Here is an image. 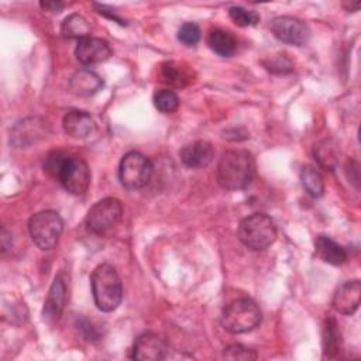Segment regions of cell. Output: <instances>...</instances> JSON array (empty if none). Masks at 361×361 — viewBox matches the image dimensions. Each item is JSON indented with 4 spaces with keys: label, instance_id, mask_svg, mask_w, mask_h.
Segmentation results:
<instances>
[{
    "label": "cell",
    "instance_id": "6da1fadb",
    "mask_svg": "<svg viewBox=\"0 0 361 361\" xmlns=\"http://www.w3.org/2000/svg\"><path fill=\"white\" fill-rule=\"evenodd\" d=\"M255 161L248 151H226L217 164V182L226 190L245 189L254 179Z\"/></svg>",
    "mask_w": 361,
    "mask_h": 361
},
{
    "label": "cell",
    "instance_id": "7a4b0ae2",
    "mask_svg": "<svg viewBox=\"0 0 361 361\" xmlns=\"http://www.w3.org/2000/svg\"><path fill=\"white\" fill-rule=\"evenodd\" d=\"M94 303L102 312H113L123 299V285L117 271L110 264L97 265L90 275Z\"/></svg>",
    "mask_w": 361,
    "mask_h": 361
},
{
    "label": "cell",
    "instance_id": "3957f363",
    "mask_svg": "<svg viewBox=\"0 0 361 361\" xmlns=\"http://www.w3.org/2000/svg\"><path fill=\"white\" fill-rule=\"evenodd\" d=\"M259 306L250 298H240L230 302L221 313L223 327L233 334H243L254 330L261 323Z\"/></svg>",
    "mask_w": 361,
    "mask_h": 361
},
{
    "label": "cell",
    "instance_id": "277c9868",
    "mask_svg": "<svg viewBox=\"0 0 361 361\" xmlns=\"http://www.w3.org/2000/svg\"><path fill=\"white\" fill-rule=\"evenodd\" d=\"M237 234L247 248L261 251L274 244L276 238V227L269 216L254 213L240 221Z\"/></svg>",
    "mask_w": 361,
    "mask_h": 361
},
{
    "label": "cell",
    "instance_id": "5b68a950",
    "mask_svg": "<svg viewBox=\"0 0 361 361\" xmlns=\"http://www.w3.org/2000/svg\"><path fill=\"white\" fill-rule=\"evenodd\" d=\"M63 221L61 216L54 210H42L31 216L28 221V231L41 250H52L62 234Z\"/></svg>",
    "mask_w": 361,
    "mask_h": 361
},
{
    "label": "cell",
    "instance_id": "8992f818",
    "mask_svg": "<svg viewBox=\"0 0 361 361\" xmlns=\"http://www.w3.org/2000/svg\"><path fill=\"white\" fill-rule=\"evenodd\" d=\"M152 171V164L144 154L130 151L120 161L118 179L127 189H140L149 182Z\"/></svg>",
    "mask_w": 361,
    "mask_h": 361
},
{
    "label": "cell",
    "instance_id": "52a82bcc",
    "mask_svg": "<svg viewBox=\"0 0 361 361\" xmlns=\"http://www.w3.org/2000/svg\"><path fill=\"white\" fill-rule=\"evenodd\" d=\"M121 216V202L116 197H104L89 209L86 216V226L94 234H104L118 224Z\"/></svg>",
    "mask_w": 361,
    "mask_h": 361
},
{
    "label": "cell",
    "instance_id": "ba28073f",
    "mask_svg": "<svg viewBox=\"0 0 361 361\" xmlns=\"http://www.w3.org/2000/svg\"><path fill=\"white\" fill-rule=\"evenodd\" d=\"M56 179L69 193L83 195L90 183V169L82 158L68 155Z\"/></svg>",
    "mask_w": 361,
    "mask_h": 361
},
{
    "label": "cell",
    "instance_id": "9c48e42d",
    "mask_svg": "<svg viewBox=\"0 0 361 361\" xmlns=\"http://www.w3.org/2000/svg\"><path fill=\"white\" fill-rule=\"evenodd\" d=\"M271 31L279 41L296 47L307 44L310 38V30L307 24L290 16L275 17L271 21Z\"/></svg>",
    "mask_w": 361,
    "mask_h": 361
},
{
    "label": "cell",
    "instance_id": "30bf717a",
    "mask_svg": "<svg viewBox=\"0 0 361 361\" xmlns=\"http://www.w3.org/2000/svg\"><path fill=\"white\" fill-rule=\"evenodd\" d=\"M168 350L169 347L165 338L148 331L137 337L131 350V357L140 361H158L166 358Z\"/></svg>",
    "mask_w": 361,
    "mask_h": 361
},
{
    "label": "cell",
    "instance_id": "8fae6325",
    "mask_svg": "<svg viewBox=\"0 0 361 361\" xmlns=\"http://www.w3.org/2000/svg\"><path fill=\"white\" fill-rule=\"evenodd\" d=\"M48 124L39 117H28L17 123L11 131V142L18 147H28L48 134Z\"/></svg>",
    "mask_w": 361,
    "mask_h": 361
},
{
    "label": "cell",
    "instance_id": "7c38bea8",
    "mask_svg": "<svg viewBox=\"0 0 361 361\" xmlns=\"http://www.w3.org/2000/svg\"><path fill=\"white\" fill-rule=\"evenodd\" d=\"M76 59L82 65H96L104 62L111 55V48L107 41L96 37H86L78 41L75 48Z\"/></svg>",
    "mask_w": 361,
    "mask_h": 361
},
{
    "label": "cell",
    "instance_id": "4fadbf2b",
    "mask_svg": "<svg viewBox=\"0 0 361 361\" xmlns=\"http://www.w3.org/2000/svg\"><path fill=\"white\" fill-rule=\"evenodd\" d=\"M361 300V282L358 279L340 285L333 296V307L341 314H353Z\"/></svg>",
    "mask_w": 361,
    "mask_h": 361
},
{
    "label": "cell",
    "instance_id": "5bb4252c",
    "mask_svg": "<svg viewBox=\"0 0 361 361\" xmlns=\"http://www.w3.org/2000/svg\"><path fill=\"white\" fill-rule=\"evenodd\" d=\"M180 161L189 168H204L212 164L214 158V148L212 142L204 140L193 141L179 151Z\"/></svg>",
    "mask_w": 361,
    "mask_h": 361
},
{
    "label": "cell",
    "instance_id": "9a60e30c",
    "mask_svg": "<svg viewBox=\"0 0 361 361\" xmlns=\"http://www.w3.org/2000/svg\"><path fill=\"white\" fill-rule=\"evenodd\" d=\"M66 283L62 276V274L56 275L45 299L44 309H42V316L45 320L52 322L58 320L59 316L63 312L65 303H66Z\"/></svg>",
    "mask_w": 361,
    "mask_h": 361
},
{
    "label": "cell",
    "instance_id": "2e32d148",
    "mask_svg": "<svg viewBox=\"0 0 361 361\" xmlns=\"http://www.w3.org/2000/svg\"><path fill=\"white\" fill-rule=\"evenodd\" d=\"M63 131L76 140L87 138L96 130V123L93 117L82 110H69L62 120Z\"/></svg>",
    "mask_w": 361,
    "mask_h": 361
},
{
    "label": "cell",
    "instance_id": "e0dca14e",
    "mask_svg": "<svg viewBox=\"0 0 361 361\" xmlns=\"http://www.w3.org/2000/svg\"><path fill=\"white\" fill-rule=\"evenodd\" d=\"M103 87V79L90 69L76 71L69 80V89L73 94L89 97Z\"/></svg>",
    "mask_w": 361,
    "mask_h": 361
},
{
    "label": "cell",
    "instance_id": "ac0fdd59",
    "mask_svg": "<svg viewBox=\"0 0 361 361\" xmlns=\"http://www.w3.org/2000/svg\"><path fill=\"white\" fill-rule=\"evenodd\" d=\"M314 250L320 259L331 265H341L347 259L345 250L327 235H317L314 240Z\"/></svg>",
    "mask_w": 361,
    "mask_h": 361
},
{
    "label": "cell",
    "instance_id": "d6986e66",
    "mask_svg": "<svg viewBox=\"0 0 361 361\" xmlns=\"http://www.w3.org/2000/svg\"><path fill=\"white\" fill-rule=\"evenodd\" d=\"M161 78L172 87H185L192 82V72L183 63L168 61L161 65Z\"/></svg>",
    "mask_w": 361,
    "mask_h": 361
},
{
    "label": "cell",
    "instance_id": "ffe728a7",
    "mask_svg": "<svg viewBox=\"0 0 361 361\" xmlns=\"http://www.w3.org/2000/svg\"><path fill=\"white\" fill-rule=\"evenodd\" d=\"M207 45L210 49L224 58H228L235 54L237 51V39L234 35L226 30H212L207 35Z\"/></svg>",
    "mask_w": 361,
    "mask_h": 361
},
{
    "label": "cell",
    "instance_id": "44dd1931",
    "mask_svg": "<svg viewBox=\"0 0 361 361\" xmlns=\"http://www.w3.org/2000/svg\"><path fill=\"white\" fill-rule=\"evenodd\" d=\"M341 350V334L337 322L329 317L323 326V351L329 358H336Z\"/></svg>",
    "mask_w": 361,
    "mask_h": 361
},
{
    "label": "cell",
    "instance_id": "7402d4cb",
    "mask_svg": "<svg viewBox=\"0 0 361 361\" xmlns=\"http://www.w3.org/2000/svg\"><path fill=\"white\" fill-rule=\"evenodd\" d=\"M61 32L66 38H76L79 41L82 38L90 37V24L83 16L71 14L63 20Z\"/></svg>",
    "mask_w": 361,
    "mask_h": 361
},
{
    "label": "cell",
    "instance_id": "603a6c76",
    "mask_svg": "<svg viewBox=\"0 0 361 361\" xmlns=\"http://www.w3.org/2000/svg\"><path fill=\"white\" fill-rule=\"evenodd\" d=\"M302 186L312 197H320L324 193V180L322 173L312 165H306L300 172Z\"/></svg>",
    "mask_w": 361,
    "mask_h": 361
},
{
    "label": "cell",
    "instance_id": "cb8c5ba5",
    "mask_svg": "<svg viewBox=\"0 0 361 361\" xmlns=\"http://www.w3.org/2000/svg\"><path fill=\"white\" fill-rule=\"evenodd\" d=\"M314 158L324 169L333 171L337 166V151L330 141H322L314 147Z\"/></svg>",
    "mask_w": 361,
    "mask_h": 361
},
{
    "label": "cell",
    "instance_id": "d4e9b609",
    "mask_svg": "<svg viewBox=\"0 0 361 361\" xmlns=\"http://www.w3.org/2000/svg\"><path fill=\"white\" fill-rule=\"evenodd\" d=\"M154 106L162 113H173L179 107V97L171 89H159L154 93Z\"/></svg>",
    "mask_w": 361,
    "mask_h": 361
},
{
    "label": "cell",
    "instance_id": "484cf974",
    "mask_svg": "<svg viewBox=\"0 0 361 361\" xmlns=\"http://www.w3.org/2000/svg\"><path fill=\"white\" fill-rule=\"evenodd\" d=\"M230 18L240 27H251L259 21V16L252 10H245L244 7H230L228 10Z\"/></svg>",
    "mask_w": 361,
    "mask_h": 361
},
{
    "label": "cell",
    "instance_id": "4316f807",
    "mask_svg": "<svg viewBox=\"0 0 361 361\" xmlns=\"http://www.w3.org/2000/svg\"><path fill=\"white\" fill-rule=\"evenodd\" d=\"M264 66L272 73H288L293 69V63L285 54H278L262 62Z\"/></svg>",
    "mask_w": 361,
    "mask_h": 361
},
{
    "label": "cell",
    "instance_id": "83f0119b",
    "mask_svg": "<svg viewBox=\"0 0 361 361\" xmlns=\"http://www.w3.org/2000/svg\"><path fill=\"white\" fill-rule=\"evenodd\" d=\"M223 357L227 360H241V361H251L257 358V353L252 348H248L243 344H231L224 348Z\"/></svg>",
    "mask_w": 361,
    "mask_h": 361
},
{
    "label": "cell",
    "instance_id": "f1b7e54d",
    "mask_svg": "<svg viewBox=\"0 0 361 361\" xmlns=\"http://www.w3.org/2000/svg\"><path fill=\"white\" fill-rule=\"evenodd\" d=\"M178 39L188 45V47H193L199 42L200 39V28L197 24L195 23H185L179 31H178Z\"/></svg>",
    "mask_w": 361,
    "mask_h": 361
},
{
    "label": "cell",
    "instance_id": "f546056e",
    "mask_svg": "<svg viewBox=\"0 0 361 361\" xmlns=\"http://www.w3.org/2000/svg\"><path fill=\"white\" fill-rule=\"evenodd\" d=\"M68 158L66 154L61 152V151H52L48 154V157L45 158V162H44V169L52 176L56 179L58 176V172L59 169L62 168L65 159Z\"/></svg>",
    "mask_w": 361,
    "mask_h": 361
},
{
    "label": "cell",
    "instance_id": "4dcf8cb0",
    "mask_svg": "<svg viewBox=\"0 0 361 361\" xmlns=\"http://www.w3.org/2000/svg\"><path fill=\"white\" fill-rule=\"evenodd\" d=\"M75 327L87 341H94V340H99V337H100V334H99L97 329L93 326V323L85 317L78 319L75 323Z\"/></svg>",
    "mask_w": 361,
    "mask_h": 361
},
{
    "label": "cell",
    "instance_id": "1f68e13d",
    "mask_svg": "<svg viewBox=\"0 0 361 361\" xmlns=\"http://www.w3.org/2000/svg\"><path fill=\"white\" fill-rule=\"evenodd\" d=\"M39 6H41V8L45 10V11H49V13H61V11L66 7V3H63V1H41Z\"/></svg>",
    "mask_w": 361,
    "mask_h": 361
},
{
    "label": "cell",
    "instance_id": "d6a6232c",
    "mask_svg": "<svg viewBox=\"0 0 361 361\" xmlns=\"http://www.w3.org/2000/svg\"><path fill=\"white\" fill-rule=\"evenodd\" d=\"M94 7L99 10V13L100 14H103V16H106V17H109L110 20H114V21H117V23H120L121 25L123 24H126L118 16H116L114 13H111V10H107V7L106 6H100V4H94Z\"/></svg>",
    "mask_w": 361,
    "mask_h": 361
},
{
    "label": "cell",
    "instance_id": "836d02e7",
    "mask_svg": "<svg viewBox=\"0 0 361 361\" xmlns=\"http://www.w3.org/2000/svg\"><path fill=\"white\" fill-rule=\"evenodd\" d=\"M343 6L347 7V10H350V11H357V10L360 8V3H358V1H355V3H351V1H350V4H348V3H344Z\"/></svg>",
    "mask_w": 361,
    "mask_h": 361
}]
</instances>
